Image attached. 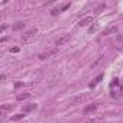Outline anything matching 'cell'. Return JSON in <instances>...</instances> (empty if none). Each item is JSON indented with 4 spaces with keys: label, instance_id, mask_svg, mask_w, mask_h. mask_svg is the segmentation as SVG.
Here are the masks:
<instances>
[{
    "label": "cell",
    "instance_id": "1",
    "mask_svg": "<svg viewBox=\"0 0 123 123\" xmlns=\"http://www.w3.org/2000/svg\"><path fill=\"white\" fill-rule=\"evenodd\" d=\"M90 98V94H80V96H75L70 100V104L71 106H77V104H83L84 101H87Z\"/></svg>",
    "mask_w": 123,
    "mask_h": 123
},
{
    "label": "cell",
    "instance_id": "5",
    "mask_svg": "<svg viewBox=\"0 0 123 123\" xmlns=\"http://www.w3.org/2000/svg\"><path fill=\"white\" fill-rule=\"evenodd\" d=\"M68 39H70V35H64V36H61L59 39H56V41H55V46H61L62 43H65Z\"/></svg>",
    "mask_w": 123,
    "mask_h": 123
},
{
    "label": "cell",
    "instance_id": "2",
    "mask_svg": "<svg viewBox=\"0 0 123 123\" xmlns=\"http://www.w3.org/2000/svg\"><path fill=\"white\" fill-rule=\"evenodd\" d=\"M56 52H58V49H56V48H54V49H49V51H45V52L39 54V59H46V58H49V56L55 55Z\"/></svg>",
    "mask_w": 123,
    "mask_h": 123
},
{
    "label": "cell",
    "instance_id": "11",
    "mask_svg": "<svg viewBox=\"0 0 123 123\" xmlns=\"http://www.w3.org/2000/svg\"><path fill=\"white\" fill-rule=\"evenodd\" d=\"M29 97H31V94H29V93H25V94H19L16 98H18L19 101H22V100H26V98H29Z\"/></svg>",
    "mask_w": 123,
    "mask_h": 123
},
{
    "label": "cell",
    "instance_id": "18",
    "mask_svg": "<svg viewBox=\"0 0 123 123\" xmlns=\"http://www.w3.org/2000/svg\"><path fill=\"white\" fill-rule=\"evenodd\" d=\"M117 39H119V42H122V45H123V35H120Z\"/></svg>",
    "mask_w": 123,
    "mask_h": 123
},
{
    "label": "cell",
    "instance_id": "14",
    "mask_svg": "<svg viewBox=\"0 0 123 123\" xmlns=\"http://www.w3.org/2000/svg\"><path fill=\"white\" fill-rule=\"evenodd\" d=\"M12 107H13L12 104H3V106H2V110H3V111H6V110H12Z\"/></svg>",
    "mask_w": 123,
    "mask_h": 123
},
{
    "label": "cell",
    "instance_id": "15",
    "mask_svg": "<svg viewBox=\"0 0 123 123\" xmlns=\"http://www.w3.org/2000/svg\"><path fill=\"white\" fill-rule=\"evenodd\" d=\"M59 12H61V9H54V10L51 12V15H54V16H55V15H58Z\"/></svg>",
    "mask_w": 123,
    "mask_h": 123
},
{
    "label": "cell",
    "instance_id": "6",
    "mask_svg": "<svg viewBox=\"0 0 123 123\" xmlns=\"http://www.w3.org/2000/svg\"><path fill=\"white\" fill-rule=\"evenodd\" d=\"M35 33H36V29H31V31H28V32L22 36V39H23V41H28V39H29V38H32Z\"/></svg>",
    "mask_w": 123,
    "mask_h": 123
},
{
    "label": "cell",
    "instance_id": "16",
    "mask_svg": "<svg viewBox=\"0 0 123 123\" xmlns=\"http://www.w3.org/2000/svg\"><path fill=\"white\" fill-rule=\"evenodd\" d=\"M70 7V3H67V5H64L62 7H61V10H65V9H68Z\"/></svg>",
    "mask_w": 123,
    "mask_h": 123
},
{
    "label": "cell",
    "instance_id": "4",
    "mask_svg": "<svg viewBox=\"0 0 123 123\" xmlns=\"http://www.w3.org/2000/svg\"><path fill=\"white\" fill-rule=\"evenodd\" d=\"M90 23H93V16H86L78 22V26H87Z\"/></svg>",
    "mask_w": 123,
    "mask_h": 123
},
{
    "label": "cell",
    "instance_id": "8",
    "mask_svg": "<svg viewBox=\"0 0 123 123\" xmlns=\"http://www.w3.org/2000/svg\"><path fill=\"white\" fill-rule=\"evenodd\" d=\"M35 109H36V104H28V106H25V107H23V113L32 111V110H35Z\"/></svg>",
    "mask_w": 123,
    "mask_h": 123
},
{
    "label": "cell",
    "instance_id": "19",
    "mask_svg": "<svg viewBox=\"0 0 123 123\" xmlns=\"http://www.w3.org/2000/svg\"><path fill=\"white\" fill-rule=\"evenodd\" d=\"M0 80L5 81V80H6V75H5V74H2V75H0Z\"/></svg>",
    "mask_w": 123,
    "mask_h": 123
},
{
    "label": "cell",
    "instance_id": "3",
    "mask_svg": "<svg viewBox=\"0 0 123 123\" xmlns=\"http://www.w3.org/2000/svg\"><path fill=\"white\" fill-rule=\"evenodd\" d=\"M117 32V26L116 25H109L104 31H103V35L107 36V35H111V33H116Z\"/></svg>",
    "mask_w": 123,
    "mask_h": 123
},
{
    "label": "cell",
    "instance_id": "9",
    "mask_svg": "<svg viewBox=\"0 0 123 123\" xmlns=\"http://www.w3.org/2000/svg\"><path fill=\"white\" fill-rule=\"evenodd\" d=\"M23 28H25V23H23V22H18L16 25H13V26H12V29H13V31H19V29H23Z\"/></svg>",
    "mask_w": 123,
    "mask_h": 123
},
{
    "label": "cell",
    "instance_id": "12",
    "mask_svg": "<svg viewBox=\"0 0 123 123\" xmlns=\"http://www.w3.org/2000/svg\"><path fill=\"white\" fill-rule=\"evenodd\" d=\"M25 117V113H19V114H15L13 117H12V120H20V119H23Z\"/></svg>",
    "mask_w": 123,
    "mask_h": 123
},
{
    "label": "cell",
    "instance_id": "13",
    "mask_svg": "<svg viewBox=\"0 0 123 123\" xmlns=\"http://www.w3.org/2000/svg\"><path fill=\"white\" fill-rule=\"evenodd\" d=\"M97 29H98V23H96V25H93V26H91V28L88 29V32H90V33H93V32H96Z\"/></svg>",
    "mask_w": 123,
    "mask_h": 123
},
{
    "label": "cell",
    "instance_id": "7",
    "mask_svg": "<svg viewBox=\"0 0 123 123\" xmlns=\"http://www.w3.org/2000/svg\"><path fill=\"white\" fill-rule=\"evenodd\" d=\"M96 109H97V104H90V106H87L84 109V114H88L90 111H94Z\"/></svg>",
    "mask_w": 123,
    "mask_h": 123
},
{
    "label": "cell",
    "instance_id": "17",
    "mask_svg": "<svg viewBox=\"0 0 123 123\" xmlns=\"http://www.w3.org/2000/svg\"><path fill=\"white\" fill-rule=\"evenodd\" d=\"M22 86H23V83H16V84H15L16 88H18V87H22Z\"/></svg>",
    "mask_w": 123,
    "mask_h": 123
},
{
    "label": "cell",
    "instance_id": "10",
    "mask_svg": "<svg viewBox=\"0 0 123 123\" xmlns=\"http://www.w3.org/2000/svg\"><path fill=\"white\" fill-rule=\"evenodd\" d=\"M103 77H104V75H103V74H100V75H98V77L94 80V83H91V84H90V87H96V86H97V84H98V83L103 80Z\"/></svg>",
    "mask_w": 123,
    "mask_h": 123
}]
</instances>
